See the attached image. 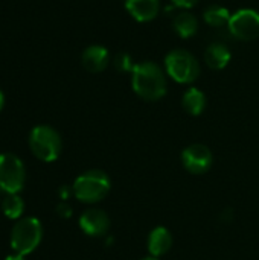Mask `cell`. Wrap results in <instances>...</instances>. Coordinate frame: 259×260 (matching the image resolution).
Masks as SVG:
<instances>
[{
  "label": "cell",
  "mask_w": 259,
  "mask_h": 260,
  "mask_svg": "<svg viewBox=\"0 0 259 260\" xmlns=\"http://www.w3.org/2000/svg\"><path fill=\"white\" fill-rule=\"evenodd\" d=\"M58 195H60V200H61V201H67L70 197H73V187L61 186L60 190H58Z\"/></svg>",
  "instance_id": "20"
},
{
  "label": "cell",
  "mask_w": 259,
  "mask_h": 260,
  "mask_svg": "<svg viewBox=\"0 0 259 260\" xmlns=\"http://www.w3.org/2000/svg\"><path fill=\"white\" fill-rule=\"evenodd\" d=\"M231 34L243 41H250L259 37V12L255 9H240L229 20Z\"/></svg>",
  "instance_id": "8"
},
{
  "label": "cell",
  "mask_w": 259,
  "mask_h": 260,
  "mask_svg": "<svg viewBox=\"0 0 259 260\" xmlns=\"http://www.w3.org/2000/svg\"><path fill=\"white\" fill-rule=\"evenodd\" d=\"M82 66L85 70L92 72V73H98L102 72L107 64H108V50L104 46H89L81 56Z\"/></svg>",
  "instance_id": "11"
},
{
  "label": "cell",
  "mask_w": 259,
  "mask_h": 260,
  "mask_svg": "<svg viewBox=\"0 0 259 260\" xmlns=\"http://www.w3.org/2000/svg\"><path fill=\"white\" fill-rule=\"evenodd\" d=\"M231 50L227 49V46L221 44V43H214L211 44L206 52H205V59H206V64L214 69V70H221L224 69L229 61H231Z\"/></svg>",
  "instance_id": "13"
},
{
  "label": "cell",
  "mask_w": 259,
  "mask_h": 260,
  "mask_svg": "<svg viewBox=\"0 0 259 260\" xmlns=\"http://www.w3.org/2000/svg\"><path fill=\"white\" fill-rule=\"evenodd\" d=\"M111 227L110 216L101 209H87L79 216V229L90 238H102Z\"/></svg>",
  "instance_id": "9"
},
{
  "label": "cell",
  "mask_w": 259,
  "mask_h": 260,
  "mask_svg": "<svg viewBox=\"0 0 259 260\" xmlns=\"http://www.w3.org/2000/svg\"><path fill=\"white\" fill-rule=\"evenodd\" d=\"M171 2H172L176 6H179V8L189 9V8H192V6H195L198 0H171Z\"/></svg>",
  "instance_id": "21"
},
{
  "label": "cell",
  "mask_w": 259,
  "mask_h": 260,
  "mask_svg": "<svg viewBox=\"0 0 259 260\" xmlns=\"http://www.w3.org/2000/svg\"><path fill=\"white\" fill-rule=\"evenodd\" d=\"M140 260H160V259H157V257H153V256H147V257H142Z\"/></svg>",
  "instance_id": "24"
},
{
  "label": "cell",
  "mask_w": 259,
  "mask_h": 260,
  "mask_svg": "<svg viewBox=\"0 0 259 260\" xmlns=\"http://www.w3.org/2000/svg\"><path fill=\"white\" fill-rule=\"evenodd\" d=\"M159 0H125V8L137 21H151L159 14Z\"/></svg>",
  "instance_id": "12"
},
{
  "label": "cell",
  "mask_w": 259,
  "mask_h": 260,
  "mask_svg": "<svg viewBox=\"0 0 259 260\" xmlns=\"http://www.w3.org/2000/svg\"><path fill=\"white\" fill-rule=\"evenodd\" d=\"M114 67L119 72H133V69H134L133 62H131V58L127 53H119L114 58Z\"/></svg>",
  "instance_id": "18"
},
{
  "label": "cell",
  "mask_w": 259,
  "mask_h": 260,
  "mask_svg": "<svg viewBox=\"0 0 259 260\" xmlns=\"http://www.w3.org/2000/svg\"><path fill=\"white\" fill-rule=\"evenodd\" d=\"M55 210H56V215L63 219H69L73 215V209L67 201H60Z\"/></svg>",
  "instance_id": "19"
},
{
  "label": "cell",
  "mask_w": 259,
  "mask_h": 260,
  "mask_svg": "<svg viewBox=\"0 0 259 260\" xmlns=\"http://www.w3.org/2000/svg\"><path fill=\"white\" fill-rule=\"evenodd\" d=\"M180 160L183 168L192 174V175H203L206 174L214 163V155L212 151L203 145V143H192L189 146H186L182 154H180Z\"/></svg>",
  "instance_id": "7"
},
{
  "label": "cell",
  "mask_w": 259,
  "mask_h": 260,
  "mask_svg": "<svg viewBox=\"0 0 259 260\" xmlns=\"http://www.w3.org/2000/svg\"><path fill=\"white\" fill-rule=\"evenodd\" d=\"M3 105H5V94H3V91L0 90V110L3 108Z\"/></svg>",
  "instance_id": "23"
},
{
  "label": "cell",
  "mask_w": 259,
  "mask_h": 260,
  "mask_svg": "<svg viewBox=\"0 0 259 260\" xmlns=\"http://www.w3.org/2000/svg\"><path fill=\"white\" fill-rule=\"evenodd\" d=\"M43 227L37 218L20 219L11 232V248L21 256L31 254L41 242Z\"/></svg>",
  "instance_id": "4"
},
{
  "label": "cell",
  "mask_w": 259,
  "mask_h": 260,
  "mask_svg": "<svg viewBox=\"0 0 259 260\" xmlns=\"http://www.w3.org/2000/svg\"><path fill=\"white\" fill-rule=\"evenodd\" d=\"M2 210L3 215L8 216L9 219H18L24 212V203L17 193L6 195V198L2 203Z\"/></svg>",
  "instance_id": "17"
},
{
  "label": "cell",
  "mask_w": 259,
  "mask_h": 260,
  "mask_svg": "<svg viewBox=\"0 0 259 260\" xmlns=\"http://www.w3.org/2000/svg\"><path fill=\"white\" fill-rule=\"evenodd\" d=\"M174 239H172V233L163 227L159 225L156 229H153L148 235V241H147V247H148V253L153 257L160 259L162 256L168 254L169 250L172 248Z\"/></svg>",
  "instance_id": "10"
},
{
  "label": "cell",
  "mask_w": 259,
  "mask_h": 260,
  "mask_svg": "<svg viewBox=\"0 0 259 260\" xmlns=\"http://www.w3.org/2000/svg\"><path fill=\"white\" fill-rule=\"evenodd\" d=\"M182 104H183V108L188 114L200 116L206 108V96L202 90L192 87L183 94Z\"/></svg>",
  "instance_id": "14"
},
{
  "label": "cell",
  "mask_w": 259,
  "mask_h": 260,
  "mask_svg": "<svg viewBox=\"0 0 259 260\" xmlns=\"http://www.w3.org/2000/svg\"><path fill=\"white\" fill-rule=\"evenodd\" d=\"M5 260H24V256H21V254H12V256H8Z\"/></svg>",
  "instance_id": "22"
},
{
  "label": "cell",
  "mask_w": 259,
  "mask_h": 260,
  "mask_svg": "<svg viewBox=\"0 0 259 260\" xmlns=\"http://www.w3.org/2000/svg\"><path fill=\"white\" fill-rule=\"evenodd\" d=\"M29 148L38 160L46 163L55 161L63 149L61 136L49 125H38L29 134Z\"/></svg>",
  "instance_id": "3"
},
{
  "label": "cell",
  "mask_w": 259,
  "mask_h": 260,
  "mask_svg": "<svg viewBox=\"0 0 259 260\" xmlns=\"http://www.w3.org/2000/svg\"><path fill=\"white\" fill-rule=\"evenodd\" d=\"M165 67L168 75L179 84L194 82L200 75V66L195 56L183 49L169 52L165 58Z\"/></svg>",
  "instance_id": "5"
},
{
  "label": "cell",
  "mask_w": 259,
  "mask_h": 260,
  "mask_svg": "<svg viewBox=\"0 0 259 260\" xmlns=\"http://www.w3.org/2000/svg\"><path fill=\"white\" fill-rule=\"evenodd\" d=\"M198 29V21L194 14L183 11L176 15L174 18V30L182 37V38H189L192 37Z\"/></svg>",
  "instance_id": "15"
},
{
  "label": "cell",
  "mask_w": 259,
  "mask_h": 260,
  "mask_svg": "<svg viewBox=\"0 0 259 260\" xmlns=\"http://www.w3.org/2000/svg\"><path fill=\"white\" fill-rule=\"evenodd\" d=\"M205 21L209 24V26H215V27H220V26H224V24H229V20H231V14H229V9L224 8V6H209L205 14Z\"/></svg>",
  "instance_id": "16"
},
{
  "label": "cell",
  "mask_w": 259,
  "mask_h": 260,
  "mask_svg": "<svg viewBox=\"0 0 259 260\" xmlns=\"http://www.w3.org/2000/svg\"><path fill=\"white\" fill-rule=\"evenodd\" d=\"M26 181L23 161L9 152L0 154V192L6 195L18 193Z\"/></svg>",
  "instance_id": "6"
},
{
  "label": "cell",
  "mask_w": 259,
  "mask_h": 260,
  "mask_svg": "<svg viewBox=\"0 0 259 260\" xmlns=\"http://www.w3.org/2000/svg\"><path fill=\"white\" fill-rule=\"evenodd\" d=\"M131 85L134 93L145 101L162 99L168 88L162 69L154 62L136 64L131 72Z\"/></svg>",
  "instance_id": "1"
},
{
  "label": "cell",
  "mask_w": 259,
  "mask_h": 260,
  "mask_svg": "<svg viewBox=\"0 0 259 260\" xmlns=\"http://www.w3.org/2000/svg\"><path fill=\"white\" fill-rule=\"evenodd\" d=\"M73 197L84 204H96L102 201L111 189L110 177L99 169L82 172L73 181Z\"/></svg>",
  "instance_id": "2"
}]
</instances>
